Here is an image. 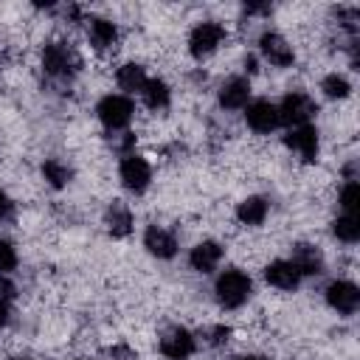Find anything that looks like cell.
I'll use <instances>...</instances> for the list:
<instances>
[{
    "label": "cell",
    "instance_id": "8fae6325",
    "mask_svg": "<svg viewBox=\"0 0 360 360\" xmlns=\"http://www.w3.org/2000/svg\"><path fill=\"white\" fill-rule=\"evenodd\" d=\"M264 278H267L273 287H278V290H295V287H298V281H301V273L295 270V264H292V262L276 259V262H270V264H267Z\"/></svg>",
    "mask_w": 360,
    "mask_h": 360
},
{
    "label": "cell",
    "instance_id": "7a4b0ae2",
    "mask_svg": "<svg viewBox=\"0 0 360 360\" xmlns=\"http://www.w3.org/2000/svg\"><path fill=\"white\" fill-rule=\"evenodd\" d=\"M278 112V124H290V127H304L312 115H315V101L307 93H290L284 96V101L276 107Z\"/></svg>",
    "mask_w": 360,
    "mask_h": 360
},
{
    "label": "cell",
    "instance_id": "4316f807",
    "mask_svg": "<svg viewBox=\"0 0 360 360\" xmlns=\"http://www.w3.org/2000/svg\"><path fill=\"white\" fill-rule=\"evenodd\" d=\"M8 211H11V200L0 191V219H3V217H8Z\"/></svg>",
    "mask_w": 360,
    "mask_h": 360
},
{
    "label": "cell",
    "instance_id": "f1b7e54d",
    "mask_svg": "<svg viewBox=\"0 0 360 360\" xmlns=\"http://www.w3.org/2000/svg\"><path fill=\"white\" fill-rule=\"evenodd\" d=\"M239 360H267V357H259V354H248V357H239Z\"/></svg>",
    "mask_w": 360,
    "mask_h": 360
},
{
    "label": "cell",
    "instance_id": "5bb4252c",
    "mask_svg": "<svg viewBox=\"0 0 360 360\" xmlns=\"http://www.w3.org/2000/svg\"><path fill=\"white\" fill-rule=\"evenodd\" d=\"M248 96H250V84L245 79H228L219 90V104L228 110H239L248 104Z\"/></svg>",
    "mask_w": 360,
    "mask_h": 360
},
{
    "label": "cell",
    "instance_id": "ffe728a7",
    "mask_svg": "<svg viewBox=\"0 0 360 360\" xmlns=\"http://www.w3.org/2000/svg\"><path fill=\"white\" fill-rule=\"evenodd\" d=\"M118 87L121 90H143V84H146V73H143V68L141 65H124V68H118Z\"/></svg>",
    "mask_w": 360,
    "mask_h": 360
},
{
    "label": "cell",
    "instance_id": "ac0fdd59",
    "mask_svg": "<svg viewBox=\"0 0 360 360\" xmlns=\"http://www.w3.org/2000/svg\"><path fill=\"white\" fill-rule=\"evenodd\" d=\"M115 37H118V31H115V25L110 20H93L90 22V42L96 48H101V51L110 48L115 42Z\"/></svg>",
    "mask_w": 360,
    "mask_h": 360
},
{
    "label": "cell",
    "instance_id": "ba28073f",
    "mask_svg": "<svg viewBox=\"0 0 360 360\" xmlns=\"http://www.w3.org/2000/svg\"><path fill=\"white\" fill-rule=\"evenodd\" d=\"M259 45H262L264 59H267L270 65H276V68H287V65H292V59H295L292 48H290L287 39L278 37V34H264Z\"/></svg>",
    "mask_w": 360,
    "mask_h": 360
},
{
    "label": "cell",
    "instance_id": "3957f363",
    "mask_svg": "<svg viewBox=\"0 0 360 360\" xmlns=\"http://www.w3.org/2000/svg\"><path fill=\"white\" fill-rule=\"evenodd\" d=\"M98 118L107 129H121L132 118V101L127 96H104L98 101Z\"/></svg>",
    "mask_w": 360,
    "mask_h": 360
},
{
    "label": "cell",
    "instance_id": "277c9868",
    "mask_svg": "<svg viewBox=\"0 0 360 360\" xmlns=\"http://www.w3.org/2000/svg\"><path fill=\"white\" fill-rule=\"evenodd\" d=\"M326 301L340 315H352L357 309V304H360V290L352 281H332L326 287Z\"/></svg>",
    "mask_w": 360,
    "mask_h": 360
},
{
    "label": "cell",
    "instance_id": "9a60e30c",
    "mask_svg": "<svg viewBox=\"0 0 360 360\" xmlns=\"http://www.w3.org/2000/svg\"><path fill=\"white\" fill-rule=\"evenodd\" d=\"M70 62H73V56H70V51L65 48V45H48L45 48V53H42V65H45V70L48 73H53V76H59V73H68L70 70Z\"/></svg>",
    "mask_w": 360,
    "mask_h": 360
},
{
    "label": "cell",
    "instance_id": "e0dca14e",
    "mask_svg": "<svg viewBox=\"0 0 360 360\" xmlns=\"http://www.w3.org/2000/svg\"><path fill=\"white\" fill-rule=\"evenodd\" d=\"M236 217H239V222H245V225H259V222L267 217V202H264L262 197H248L245 202H239Z\"/></svg>",
    "mask_w": 360,
    "mask_h": 360
},
{
    "label": "cell",
    "instance_id": "8992f818",
    "mask_svg": "<svg viewBox=\"0 0 360 360\" xmlns=\"http://www.w3.org/2000/svg\"><path fill=\"white\" fill-rule=\"evenodd\" d=\"M160 352H163L166 357H172V360H186V357L194 352V338H191V332H186V329H180V326L169 329V332L160 338Z\"/></svg>",
    "mask_w": 360,
    "mask_h": 360
},
{
    "label": "cell",
    "instance_id": "484cf974",
    "mask_svg": "<svg viewBox=\"0 0 360 360\" xmlns=\"http://www.w3.org/2000/svg\"><path fill=\"white\" fill-rule=\"evenodd\" d=\"M14 264H17V256H14L11 245L0 239V273H8V270H11Z\"/></svg>",
    "mask_w": 360,
    "mask_h": 360
},
{
    "label": "cell",
    "instance_id": "d4e9b609",
    "mask_svg": "<svg viewBox=\"0 0 360 360\" xmlns=\"http://www.w3.org/2000/svg\"><path fill=\"white\" fill-rule=\"evenodd\" d=\"M321 90H323L329 98H346V96H349V82H346L343 76L332 73V76H326V79H323Z\"/></svg>",
    "mask_w": 360,
    "mask_h": 360
},
{
    "label": "cell",
    "instance_id": "7c38bea8",
    "mask_svg": "<svg viewBox=\"0 0 360 360\" xmlns=\"http://www.w3.org/2000/svg\"><path fill=\"white\" fill-rule=\"evenodd\" d=\"M143 245H146V250H149L152 256H158V259H172L174 250H177L174 236H172L169 231L158 228V225L146 228V233H143Z\"/></svg>",
    "mask_w": 360,
    "mask_h": 360
},
{
    "label": "cell",
    "instance_id": "30bf717a",
    "mask_svg": "<svg viewBox=\"0 0 360 360\" xmlns=\"http://www.w3.org/2000/svg\"><path fill=\"white\" fill-rule=\"evenodd\" d=\"M287 146L295 149L304 160H315L318 158V132H315V127H309V124L295 127L287 135Z\"/></svg>",
    "mask_w": 360,
    "mask_h": 360
},
{
    "label": "cell",
    "instance_id": "2e32d148",
    "mask_svg": "<svg viewBox=\"0 0 360 360\" xmlns=\"http://www.w3.org/2000/svg\"><path fill=\"white\" fill-rule=\"evenodd\" d=\"M292 264H295L298 273L315 276V273L323 270V256H321L315 248H309V245H298L295 253H292Z\"/></svg>",
    "mask_w": 360,
    "mask_h": 360
},
{
    "label": "cell",
    "instance_id": "5b68a950",
    "mask_svg": "<svg viewBox=\"0 0 360 360\" xmlns=\"http://www.w3.org/2000/svg\"><path fill=\"white\" fill-rule=\"evenodd\" d=\"M219 42H222V28H219L217 22H200V25L191 31V37H188V51L200 59V56L211 53Z\"/></svg>",
    "mask_w": 360,
    "mask_h": 360
},
{
    "label": "cell",
    "instance_id": "4fadbf2b",
    "mask_svg": "<svg viewBox=\"0 0 360 360\" xmlns=\"http://www.w3.org/2000/svg\"><path fill=\"white\" fill-rule=\"evenodd\" d=\"M219 259H222V250H219L217 242H200V245L191 250L188 264H191L194 270H200V273H211V270L219 264Z\"/></svg>",
    "mask_w": 360,
    "mask_h": 360
},
{
    "label": "cell",
    "instance_id": "603a6c76",
    "mask_svg": "<svg viewBox=\"0 0 360 360\" xmlns=\"http://www.w3.org/2000/svg\"><path fill=\"white\" fill-rule=\"evenodd\" d=\"M42 174H45V180L51 183V186H65L68 180H70V169L68 166H62L59 160H48L45 166H42Z\"/></svg>",
    "mask_w": 360,
    "mask_h": 360
},
{
    "label": "cell",
    "instance_id": "cb8c5ba5",
    "mask_svg": "<svg viewBox=\"0 0 360 360\" xmlns=\"http://www.w3.org/2000/svg\"><path fill=\"white\" fill-rule=\"evenodd\" d=\"M340 205H343V211H346L349 217H357V208H360V186H357L354 180L343 186V191H340Z\"/></svg>",
    "mask_w": 360,
    "mask_h": 360
},
{
    "label": "cell",
    "instance_id": "7402d4cb",
    "mask_svg": "<svg viewBox=\"0 0 360 360\" xmlns=\"http://www.w3.org/2000/svg\"><path fill=\"white\" fill-rule=\"evenodd\" d=\"M107 222H110L112 236H127V233H129V225H132V217H129V211H127V208L115 205V208L107 214Z\"/></svg>",
    "mask_w": 360,
    "mask_h": 360
},
{
    "label": "cell",
    "instance_id": "9c48e42d",
    "mask_svg": "<svg viewBox=\"0 0 360 360\" xmlns=\"http://www.w3.org/2000/svg\"><path fill=\"white\" fill-rule=\"evenodd\" d=\"M121 180H124V186L129 191H143L149 186V166H146V160L135 158V155L124 158L121 160Z\"/></svg>",
    "mask_w": 360,
    "mask_h": 360
},
{
    "label": "cell",
    "instance_id": "f546056e",
    "mask_svg": "<svg viewBox=\"0 0 360 360\" xmlns=\"http://www.w3.org/2000/svg\"><path fill=\"white\" fill-rule=\"evenodd\" d=\"M17 360H25V357H17Z\"/></svg>",
    "mask_w": 360,
    "mask_h": 360
},
{
    "label": "cell",
    "instance_id": "83f0119b",
    "mask_svg": "<svg viewBox=\"0 0 360 360\" xmlns=\"http://www.w3.org/2000/svg\"><path fill=\"white\" fill-rule=\"evenodd\" d=\"M8 323V304L0 298V326H6Z\"/></svg>",
    "mask_w": 360,
    "mask_h": 360
},
{
    "label": "cell",
    "instance_id": "6da1fadb",
    "mask_svg": "<svg viewBox=\"0 0 360 360\" xmlns=\"http://www.w3.org/2000/svg\"><path fill=\"white\" fill-rule=\"evenodd\" d=\"M248 295H250V278L242 270H225L217 278V298L222 307L236 309L248 301Z\"/></svg>",
    "mask_w": 360,
    "mask_h": 360
},
{
    "label": "cell",
    "instance_id": "52a82bcc",
    "mask_svg": "<svg viewBox=\"0 0 360 360\" xmlns=\"http://www.w3.org/2000/svg\"><path fill=\"white\" fill-rule=\"evenodd\" d=\"M245 121L256 132H273L278 127V112H276V107L270 101H253L245 110Z\"/></svg>",
    "mask_w": 360,
    "mask_h": 360
},
{
    "label": "cell",
    "instance_id": "d6986e66",
    "mask_svg": "<svg viewBox=\"0 0 360 360\" xmlns=\"http://www.w3.org/2000/svg\"><path fill=\"white\" fill-rule=\"evenodd\" d=\"M141 93H143L146 107H152V110H160V107L169 104V87L160 79H146V84H143Z\"/></svg>",
    "mask_w": 360,
    "mask_h": 360
},
{
    "label": "cell",
    "instance_id": "44dd1931",
    "mask_svg": "<svg viewBox=\"0 0 360 360\" xmlns=\"http://www.w3.org/2000/svg\"><path fill=\"white\" fill-rule=\"evenodd\" d=\"M332 231H335V236L343 239V242H357V239H360V222H357V217H349V214L338 217L335 225H332Z\"/></svg>",
    "mask_w": 360,
    "mask_h": 360
}]
</instances>
